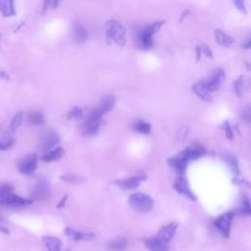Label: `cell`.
Masks as SVG:
<instances>
[{
    "instance_id": "obj_1",
    "label": "cell",
    "mask_w": 251,
    "mask_h": 251,
    "mask_svg": "<svg viewBox=\"0 0 251 251\" xmlns=\"http://www.w3.org/2000/svg\"><path fill=\"white\" fill-rule=\"evenodd\" d=\"M107 39L120 47H124L126 43V30L125 26L117 20H109L105 25Z\"/></svg>"
},
{
    "instance_id": "obj_2",
    "label": "cell",
    "mask_w": 251,
    "mask_h": 251,
    "mask_svg": "<svg viewBox=\"0 0 251 251\" xmlns=\"http://www.w3.org/2000/svg\"><path fill=\"white\" fill-rule=\"evenodd\" d=\"M165 24L164 21H158L153 24H150L137 32V41L138 45L142 50L150 49L154 44V35L159 31V29Z\"/></svg>"
},
{
    "instance_id": "obj_3",
    "label": "cell",
    "mask_w": 251,
    "mask_h": 251,
    "mask_svg": "<svg viewBox=\"0 0 251 251\" xmlns=\"http://www.w3.org/2000/svg\"><path fill=\"white\" fill-rule=\"evenodd\" d=\"M128 203L134 210L140 213L150 212L154 207L153 198L142 192L132 193L128 198Z\"/></svg>"
},
{
    "instance_id": "obj_4",
    "label": "cell",
    "mask_w": 251,
    "mask_h": 251,
    "mask_svg": "<svg viewBox=\"0 0 251 251\" xmlns=\"http://www.w3.org/2000/svg\"><path fill=\"white\" fill-rule=\"evenodd\" d=\"M60 142L59 134L53 129H45L40 133L38 148L41 152H47L51 150L55 145Z\"/></svg>"
},
{
    "instance_id": "obj_5",
    "label": "cell",
    "mask_w": 251,
    "mask_h": 251,
    "mask_svg": "<svg viewBox=\"0 0 251 251\" xmlns=\"http://www.w3.org/2000/svg\"><path fill=\"white\" fill-rule=\"evenodd\" d=\"M115 105V98L111 95L106 96L102 99V101L99 103L98 106L93 108L86 118L92 119V120H102V117L110 112Z\"/></svg>"
},
{
    "instance_id": "obj_6",
    "label": "cell",
    "mask_w": 251,
    "mask_h": 251,
    "mask_svg": "<svg viewBox=\"0 0 251 251\" xmlns=\"http://www.w3.org/2000/svg\"><path fill=\"white\" fill-rule=\"evenodd\" d=\"M18 170L20 173L25 175H31L38 166V156L37 154H29L18 161Z\"/></svg>"
},
{
    "instance_id": "obj_7",
    "label": "cell",
    "mask_w": 251,
    "mask_h": 251,
    "mask_svg": "<svg viewBox=\"0 0 251 251\" xmlns=\"http://www.w3.org/2000/svg\"><path fill=\"white\" fill-rule=\"evenodd\" d=\"M233 212H227L221 216H219L215 221L214 225L219 229V231L225 236L229 237L230 234V227H231V221L233 218Z\"/></svg>"
},
{
    "instance_id": "obj_8",
    "label": "cell",
    "mask_w": 251,
    "mask_h": 251,
    "mask_svg": "<svg viewBox=\"0 0 251 251\" xmlns=\"http://www.w3.org/2000/svg\"><path fill=\"white\" fill-rule=\"evenodd\" d=\"M33 203L32 199L24 198L16 193H12L7 197L0 200V204L8 207H25Z\"/></svg>"
},
{
    "instance_id": "obj_9",
    "label": "cell",
    "mask_w": 251,
    "mask_h": 251,
    "mask_svg": "<svg viewBox=\"0 0 251 251\" xmlns=\"http://www.w3.org/2000/svg\"><path fill=\"white\" fill-rule=\"evenodd\" d=\"M225 75H225L224 70H222V69H217V70L214 72V74H213V75L211 76L210 79H208V80H203V83H204L205 87L207 88V90H208L209 92L216 91V90L220 87V85H221V83L223 82V80L225 79Z\"/></svg>"
},
{
    "instance_id": "obj_10",
    "label": "cell",
    "mask_w": 251,
    "mask_h": 251,
    "mask_svg": "<svg viewBox=\"0 0 251 251\" xmlns=\"http://www.w3.org/2000/svg\"><path fill=\"white\" fill-rule=\"evenodd\" d=\"M173 188L177 191L179 194H182L186 197H188L191 200H196V196L194 195V193L191 191L188 182L186 180L185 177L180 176L178 178L176 179V181L173 184Z\"/></svg>"
},
{
    "instance_id": "obj_11",
    "label": "cell",
    "mask_w": 251,
    "mask_h": 251,
    "mask_svg": "<svg viewBox=\"0 0 251 251\" xmlns=\"http://www.w3.org/2000/svg\"><path fill=\"white\" fill-rule=\"evenodd\" d=\"M205 152H206V149L202 145L194 144L190 147L185 148L181 152L180 156L182 158H184L187 162H189L190 160H196V159L200 158L201 156H203L205 154Z\"/></svg>"
},
{
    "instance_id": "obj_12",
    "label": "cell",
    "mask_w": 251,
    "mask_h": 251,
    "mask_svg": "<svg viewBox=\"0 0 251 251\" xmlns=\"http://www.w3.org/2000/svg\"><path fill=\"white\" fill-rule=\"evenodd\" d=\"M146 176H134L126 179H119V180H115L114 183L122 188V189H134L136 188L141 181L145 180Z\"/></svg>"
},
{
    "instance_id": "obj_13",
    "label": "cell",
    "mask_w": 251,
    "mask_h": 251,
    "mask_svg": "<svg viewBox=\"0 0 251 251\" xmlns=\"http://www.w3.org/2000/svg\"><path fill=\"white\" fill-rule=\"evenodd\" d=\"M64 233L70 237L74 241H88L95 237V234L93 232H82L75 230L71 227H66L64 229Z\"/></svg>"
},
{
    "instance_id": "obj_14",
    "label": "cell",
    "mask_w": 251,
    "mask_h": 251,
    "mask_svg": "<svg viewBox=\"0 0 251 251\" xmlns=\"http://www.w3.org/2000/svg\"><path fill=\"white\" fill-rule=\"evenodd\" d=\"M145 246L149 251H167L168 243L161 239L159 236H152L145 238Z\"/></svg>"
},
{
    "instance_id": "obj_15",
    "label": "cell",
    "mask_w": 251,
    "mask_h": 251,
    "mask_svg": "<svg viewBox=\"0 0 251 251\" xmlns=\"http://www.w3.org/2000/svg\"><path fill=\"white\" fill-rule=\"evenodd\" d=\"M72 36L76 43H83L88 38V30L82 24L75 23L72 26Z\"/></svg>"
},
{
    "instance_id": "obj_16",
    "label": "cell",
    "mask_w": 251,
    "mask_h": 251,
    "mask_svg": "<svg viewBox=\"0 0 251 251\" xmlns=\"http://www.w3.org/2000/svg\"><path fill=\"white\" fill-rule=\"evenodd\" d=\"M102 120H92L89 118H86L81 126V132L86 136H92L96 134L98 131L100 126H101Z\"/></svg>"
},
{
    "instance_id": "obj_17",
    "label": "cell",
    "mask_w": 251,
    "mask_h": 251,
    "mask_svg": "<svg viewBox=\"0 0 251 251\" xmlns=\"http://www.w3.org/2000/svg\"><path fill=\"white\" fill-rule=\"evenodd\" d=\"M177 226H178V224L176 222H172L170 224H167L160 228L157 236H159L161 239H163L165 242L168 243L174 237L177 229Z\"/></svg>"
},
{
    "instance_id": "obj_18",
    "label": "cell",
    "mask_w": 251,
    "mask_h": 251,
    "mask_svg": "<svg viewBox=\"0 0 251 251\" xmlns=\"http://www.w3.org/2000/svg\"><path fill=\"white\" fill-rule=\"evenodd\" d=\"M49 188L45 181H39L31 189V196L34 200H44L48 197Z\"/></svg>"
},
{
    "instance_id": "obj_19",
    "label": "cell",
    "mask_w": 251,
    "mask_h": 251,
    "mask_svg": "<svg viewBox=\"0 0 251 251\" xmlns=\"http://www.w3.org/2000/svg\"><path fill=\"white\" fill-rule=\"evenodd\" d=\"M214 36H215V40L217 41V43L224 47H229L230 45H232L235 42V39L232 36L225 33L221 29H215Z\"/></svg>"
},
{
    "instance_id": "obj_20",
    "label": "cell",
    "mask_w": 251,
    "mask_h": 251,
    "mask_svg": "<svg viewBox=\"0 0 251 251\" xmlns=\"http://www.w3.org/2000/svg\"><path fill=\"white\" fill-rule=\"evenodd\" d=\"M42 242L48 251H62V241L56 237L51 235H46L42 237Z\"/></svg>"
},
{
    "instance_id": "obj_21",
    "label": "cell",
    "mask_w": 251,
    "mask_h": 251,
    "mask_svg": "<svg viewBox=\"0 0 251 251\" xmlns=\"http://www.w3.org/2000/svg\"><path fill=\"white\" fill-rule=\"evenodd\" d=\"M192 90L198 97H200L205 102H211L212 101V96H211L210 92L207 90V88L205 87V85L203 83V80H200L197 83H195L192 86Z\"/></svg>"
},
{
    "instance_id": "obj_22",
    "label": "cell",
    "mask_w": 251,
    "mask_h": 251,
    "mask_svg": "<svg viewBox=\"0 0 251 251\" xmlns=\"http://www.w3.org/2000/svg\"><path fill=\"white\" fill-rule=\"evenodd\" d=\"M64 154H65L64 148L61 147V146H58L55 149H52V150H49V151L45 152L44 155H42L41 159L44 162H53V161L60 160L64 156Z\"/></svg>"
},
{
    "instance_id": "obj_23",
    "label": "cell",
    "mask_w": 251,
    "mask_h": 251,
    "mask_svg": "<svg viewBox=\"0 0 251 251\" xmlns=\"http://www.w3.org/2000/svg\"><path fill=\"white\" fill-rule=\"evenodd\" d=\"M187 163L188 162L181 156L176 157V158H171L168 160V164L178 174H183L185 172Z\"/></svg>"
},
{
    "instance_id": "obj_24",
    "label": "cell",
    "mask_w": 251,
    "mask_h": 251,
    "mask_svg": "<svg viewBox=\"0 0 251 251\" xmlns=\"http://www.w3.org/2000/svg\"><path fill=\"white\" fill-rule=\"evenodd\" d=\"M250 86V79L246 76H239L234 81V90L238 96L243 95Z\"/></svg>"
},
{
    "instance_id": "obj_25",
    "label": "cell",
    "mask_w": 251,
    "mask_h": 251,
    "mask_svg": "<svg viewBox=\"0 0 251 251\" xmlns=\"http://www.w3.org/2000/svg\"><path fill=\"white\" fill-rule=\"evenodd\" d=\"M14 2L15 0H0V12L4 17L8 18L16 15Z\"/></svg>"
},
{
    "instance_id": "obj_26",
    "label": "cell",
    "mask_w": 251,
    "mask_h": 251,
    "mask_svg": "<svg viewBox=\"0 0 251 251\" xmlns=\"http://www.w3.org/2000/svg\"><path fill=\"white\" fill-rule=\"evenodd\" d=\"M127 246V241L125 237H117L111 240L107 247L111 251H124Z\"/></svg>"
},
{
    "instance_id": "obj_27",
    "label": "cell",
    "mask_w": 251,
    "mask_h": 251,
    "mask_svg": "<svg viewBox=\"0 0 251 251\" xmlns=\"http://www.w3.org/2000/svg\"><path fill=\"white\" fill-rule=\"evenodd\" d=\"M27 121L31 125L41 126V125H43L45 123V118H44V115L40 111L33 110V111L28 113Z\"/></svg>"
},
{
    "instance_id": "obj_28",
    "label": "cell",
    "mask_w": 251,
    "mask_h": 251,
    "mask_svg": "<svg viewBox=\"0 0 251 251\" xmlns=\"http://www.w3.org/2000/svg\"><path fill=\"white\" fill-rule=\"evenodd\" d=\"M61 180H63L66 183L69 184H80L84 181V178L75 173H68V174H64L60 176Z\"/></svg>"
},
{
    "instance_id": "obj_29",
    "label": "cell",
    "mask_w": 251,
    "mask_h": 251,
    "mask_svg": "<svg viewBox=\"0 0 251 251\" xmlns=\"http://www.w3.org/2000/svg\"><path fill=\"white\" fill-rule=\"evenodd\" d=\"M237 214L242 216H251V202L245 195L242 196L240 207L237 210Z\"/></svg>"
},
{
    "instance_id": "obj_30",
    "label": "cell",
    "mask_w": 251,
    "mask_h": 251,
    "mask_svg": "<svg viewBox=\"0 0 251 251\" xmlns=\"http://www.w3.org/2000/svg\"><path fill=\"white\" fill-rule=\"evenodd\" d=\"M132 128L134 129V131L136 132H139V133H142V134H147L150 132V129H151V126H150V124L145 122V121H141V120H138L136 122L133 123L132 125Z\"/></svg>"
},
{
    "instance_id": "obj_31",
    "label": "cell",
    "mask_w": 251,
    "mask_h": 251,
    "mask_svg": "<svg viewBox=\"0 0 251 251\" xmlns=\"http://www.w3.org/2000/svg\"><path fill=\"white\" fill-rule=\"evenodd\" d=\"M23 119H24V114H23L22 111H19L18 113H16L15 116L13 117L12 121H11V125H10L11 129L16 130L22 125Z\"/></svg>"
},
{
    "instance_id": "obj_32",
    "label": "cell",
    "mask_w": 251,
    "mask_h": 251,
    "mask_svg": "<svg viewBox=\"0 0 251 251\" xmlns=\"http://www.w3.org/2000/svg\"><path fill=\"white\" fill-rule=\"evenodd\" d=\"M14 186L10 183H3L0 185V200L7 197L8 195L14 193Z\"/></svg>"
},
{
    "instance_id": "obj_33",
    "label": "cell",
    "mask_w": 251,
    "mask_h": 251,
    "mask_svg": "<svg viewBox=\"0 0 251 251\" xmlns=\"http://www.w3.org/2000/svg\"><path fill=\"white\" fill-rule=\"evenodd\" d=\"M81 116H82V109L79 108V107H77V106L71 108V109L68 111V113H67V118H68L69 120H71V119H76V118H79V117H81Z\"/></svg>"
},
{
    "instance_id": "obj_34",
    "label": "cell",
    "mask_w": 251,
    "mask_h": 251,
    "mask_svg": "<svg viewBox=\"0 0 251 251\" xmlns=\"http://www.w3.org/2000/svg\"><path fill=\"white\" fill-rule=\"evenodd\" d=\"M223 128H224V131L226 133V136L228 138V139H232L233 137V133H232V128H231V126L229 125L228 121H226L223 123Z\"/></svg>"
},
{
    "instance_id": "obj_35",
    "label": "cell",
    "mask_w": 251,
    "mask_h": 251,
    "mask_svg": "<svg viewBox=\"0 0 251 251\" xmlns=\"http://www.w3.org/2000/svg\"><path fill=\"white\" fill-rule=\"evenodd\" d=\"M199 46H200V50H201V52H202L203 55H205L206 57H208V58H210V59H213V58H214L213 52H212V50H211V48H210L209 45H207V44H201V45H199Z\"/></svg>"
},
{
    "instance_id": "obj_36",
    "label": "cell",
    "mask_w": 251,
    "mask_h": 251,
    "mask_svg": "<svg viewBox=\"0 0 251 251\" xmlns=\"http://www.w3.org/2000/svg\"><path fill=\"white\" fill-rule=\"evenodd\" d=\"M14 142H15L14 138H8V139L0 141V150H7V149L11 148L13 146Z\"/></svg>"
},
{
    "instance_id": "obj_37",
    "label": "cell",
    "mask_w": 251,
    "mask_h": 251,
    "mask_svg": "<svg viewBox=\"0 0 251 251\" xmlns=\"http://www.w3.org/2000/svg\"><path fill=\"white\" fill-rule=\"evenodd\" d=\"M244 1L245 0H233V3L235 5V7L237 8V10H239L243 14H247V10H246Z\"/></svg>"
},
{
    "instance_id": "obj_38",
    "label": "cell",
    "mask_w": 251,
    "mask_h": 251,
    "mask_svg": "<svg viewBox=\"0 0 251 251\" xmlns=\"http://www.w3.org/2000/svg\"><path fill=\"white\" fill-rule=\"evenodd\" d=\"M227 161H228V163L230 164V166H231V168L233 169V171L235 172V174H238V173H239V168H238V164H237L236 159H234V158H232V157H229V158L227 159Z\"/></svg>"
},
{
    "instance_id": "obj_39",
    "label": "cell",
    "mask_w": 251,
    "mask_h": 251,
    "mask_svg": "<svg viewBox=\"0 0 251 251\" xmlns=\"http://www.w3.org/2000/svg\"><path fill=\"white\" fill-rule=\"evenodd\" d=\"M50 6H53V0H43L42 13H45L46 11H48Z\"/></svg>"
},
{
    "instance_id": "obj_40",
    "label": "cell",
    "mask_w": 251,
    "mask_h": 251,
    "mask_svg": "<svg viewBox=\"0 0 251 251\" xmlns=\"http://www.w3.org/2000/svg\"><path fill=\"white\" fill-rule=\"evenodd\" d=\"M67 199H68V195H67V194H65V195L61 198V200L59 201V203L57 204V209H62V208H64V207H65V205H66Z\"/></svg>"
},
{
    "instance_id": "obj_41",
    "label": "cell",
    "mask_w": 251,
    "mask_h": 251,
    "mask_svg": "<svg viewBox=\"0 0 251 251\" xmlns=\"http://www.w3.org/2000/svg\"><path fill=\"white\" fill-rule=\"evenodd\" d=\"M195 54H196V61L198 62V61L201 59V56H202V52H201V50H200V46H199V45L196 46Z\"/></svg>"
},
{
    "instance_id": "obj_42",
    "label": "cell",
    "mask_w": 251,
    "mask_h": 251,
    "mask_svg": "<svg viewBox=\"0 0 251 251\" xmlns=\"http://www.w3.org/2000/svg\"><path fill=\"white\" fill-rule=\"evenodd\" d=\"M0 233H3V234H6V235H9V234H10V230H9L7 227H5V226H0Z\"/></svg>"
},
{
    "instance_id": "obj_43",
    "label": "cell",
    "mask_w": 251,
    "mask_h": 251,
    "mask_svg": "<svg viewBox=\"0 0 251 251\" xmlns=\"http://www.w3.org/2000/svg\"><path fill=\"white\" fill-rule=\"evenodd\" d=\"M243 48H245V49H251V38L243 45Z\"/></svg>"
},
{
    "instance_id": "obj_44",
    "label": "cell",
    "mask_w": 251,
    "mask_h": 251,
    "mask_svg": "<svg viewBox=\"0 0 251 251\" xmlns=\"http://www.w3.org/2000/svg\"><path fill=\"white\" fill-rule=\"evenodd\" d=\"M61 1H62V0H53V7H54V8L58 7L59 4L61 3Z\"/></svg>"
},
{
    "instance_id": "obj_45",
    "label": "cell",
    "mask_w": 251,
    "mask_h": 251,
    "mask_svg": "<svg viewBox=\"0 0 251 251\" xmlns=\"http://www.w3.org/2000/svg\"><path fill=\"white\" fill-rule=\"evenodd\" d=\"M245 67H246V69H247L248 71L251 72V63H246V64H245Z\"/></svg>"
},
{
    "instance_id": "obj_46",
    "label": "cell",
    "mask_w": 251,
    "mask_h": 251,
    "mask_svg": "<svg viewBox=\"0 0 251 251\" xmlns=\"http://www.w3.org/2000/svg\"><path fill=\"white\" fill-rule=\"evenodd\" d=\"M250 119H251V113H250Z\"/></svg>"
},
{
    "instance_id": "obj_47",
    "label": "cell",
    "mask_w": 251,
    "mask_h": 251,
    "mask_svg": "<svg viewBox=\"0 0 251 251\" xmlns=\"http://www.w3.org/2000/svg\"><path fill=\"white\" fill-rule=\"evenodd\" d=\"M66 251H69V250H66Z\"/></svg>"
}]
</instances>
